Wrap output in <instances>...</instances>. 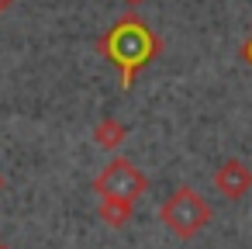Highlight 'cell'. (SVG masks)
Returning a JSON list of instances; mask_svg holds the SVG:
<instances>
[{"instance_id":"cell-1","label":"cell","mask_w":252,"mask_h":249,"mask_svg":"<svg viewBox=\"0 0 252 249\" xmlns=\"http://www.w3.org/2000/svg\"><path fill=\"white\" fill-rule=\"evenodd\" d=\"M97 52L121 73V90H131L135 76L162 52V38L138 14H125L97 38Z\"/></svg>"},{"instance_id":"cell-2","label":"cell","mask_w":252,"mask_h":249,"mask_svg":"<svg viewBox=\"0 0 252 249\" xmlns=\"http://www.w3.org/2000/svg\"><path fill=\"white\" fill-rule=\"evenodd\" d=\"M159 221L176 235V239H193L197 232H204L214 221V208L207 204V197H200L193 187H176L162 204H159Z\"/></svg>"},{"instance_id":"cell-3","label":"cell","mask_w":252,"mask_h":249,"mask_svg":"<svg viewBox=\"0 0 252 249\" xmlns=\"http://www.w3.org/2000/svg\"><path fill=\"white\" fill-rule=\"evenodd\" d=\"M94 190L97 197H125V201H138L149 190V177L125 156H114L97 177H94Z\"/></svg>"},{"instance_id":"cell-4","label":"cell","mask_w":252,"mask_h":249,"mask_svg":"<svg viewBox=\"0 0 252 249\" xmlns=\"http://www.w3.org/2000/svg\"><path fill=\"white\" fill-rule=\"evenodd\" d=\"M211 183H214V190H218L224 201H242V197L252 190V170H249L245 159L231 156V159H224V163L214 170Z\"/></svg>"},{"instance_id":"cell-5","label":"cell","mask_w":252,"mask_h":249,"mask_svg":"<svg viewBox=\"0 0 252 249\" xmlns=\"http://www.w3.org/2000/svg\"><path fill=\"white\" fill-rule=\"evenodd\" d=\"M131 211H135V201H125V197H100V204H97L100 221L111 228H125L131 221Z\"/></svg>"},{"instance_id":"cell-6","label":"cell","mask_w":252,"mask_h":249,"mask_svg":"<svg viewBox=\"0 0 252 249\" xmlns=\"http://www.w3.org/2000/svg\"><path fill=\"white\" fill-rule=\"evenodd\" d=\"M125 139H128V125L118 121V118H100V121L94 125V142H97L104 152H114Z\"/></svg>"},{"instance_id":"cell-7","label":"cell","mask_w":252,"mask_h":249,"mask_svg":"<svg viewBox=\"0 0 252 249\" xmlns=\"http://www.w3.org/2000/svg\"><path fill=\"white\" fill-rule=\"evenodd\" d=\"M242 59L252 66V35H249V38H245V45H242Z\"/></svg>"},{"instance_id":"cell-8","label":"cell","mask_w":252,"mask_h":249,"mask_svg":"<svg viewBox=\"0 0 252 249\" xmlns=\"http://www.w3.org/2000/svg\"><path fill=\"white\" fill-rule=\"evenodd\" d=\"M14 7V0H0V14H4V11H11Z\"/></svg>"},{"instance_id":"cell-9","label":"cell","mask_w":252,"mask_h":249,"mask_svg":"<svg viewBox=\"0 0 252 249\" xmlns=\"http://www.w3.org/2000/svg\"><path fill=\"white\" fill-rule=\"evenodd\" d=\"M0 190H4V173H0Z\"/></svg>"},{"instance_id":"cell-10","label":"cell","mask_w":252,"mask_h":249,"mask_svg":"<svg viewBox=\"0 0 252 249\" xmlns=\"http://www.w3.org/2000/svg\"><path fill=\"white\" fill-rule=\"evenodd\" d=\"M128 4H142V0H128Z\"/></svg>"},{"instance_id":"cell-11","label":"cell","mask_w":252,"mask_h":249,"mask_svg":"<svg viewBox=\"0 0 252 249\" xmlns=\"http://www.w3.org/2000/svg\"><path fill=\"white\" fill-rule=\"evenodd\" d=\"M0 249H11V246H4V242H0Z\"/></svg>"}]
</instances>
